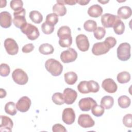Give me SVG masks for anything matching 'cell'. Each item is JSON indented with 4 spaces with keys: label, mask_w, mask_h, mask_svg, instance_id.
I'll return each mask as SVG.
<instances>
[{
    "label": "cell",
    "mask_w": 132,
    "mask_h": 132,
    "mask_svg": "<svg viewBox=\"0 0 132 132\" xmlns=\"http://www.w3.org/2000/svg\"><path fill=\"white\" fill-rule=\"evenodd\" d=\"M94 37L97 40L102 39L105 36L106 30L102 27H98L93 31Z\"/></svg>",
    "instance_id": "37"
},
{
    "label": "cell",
    "mask_w": 132,
    "mask_h": 132,
    "mask_svg": "<svg viewBox=\"0 0 132 132\" xmlns=\"http://www.w3.org/2000/svg\"><path fill=\"white\" fill-rule=\"evenodd\" d=\"M63 96L64 103L68 105H71L76 101L77 97V93L74 90L67 88L64 90Z\"/></svg>",
    "instance_id": "12"
},
{
    "label": "cell",
    "mask_w": 132,
    "mask_h": 132,
    "mask_svg": "<svg viewBox=\"0 0 132 132\" xmlns=\"http://www.w3.org/2000/svg\"><path fill=\"white\" fill-rule=\"evenodd\" d=\"M64 80L67 84L68 85H74L77 80V75L76 73L73 71L68 72L64 75Z\"/></svg>",
    "instance_id": "23"
},
{
    "label": "cell",
    "mask_w": 132,
    "mask_h": 132,
    "mask_svg": "<svg viewBox=\"0 0 132 132\" xmlns=\"http://www.w3.org/2000/svg\"><path fill=\"white\" fill-rule=\"evenodd\" d=\"M16 109L15 104L13 102H8L5 106V111L6 113L11 116H14L16 113Z\"/></svg>",
    "instance_id": "28"
},
{
    "label": "cell",
    "mask_w": 132,
    "mask_h": 132,
    "mask_svg": "<svg viewBox=\"0 0 132 132\" xmlns=\"http://www.w3.org/2000/svg\"><path fill=\"white\" fill-rule=\"evenodd\" d=\"M96 104V102L93 98L88 97L81 98L78 102V106L81 111H88Z\"/></svg>",
    "instance_id": "13"
},
{
    "label": "cell",
    "mask_w": 132,
    "mask_h": 132,
    "mask_svg": "<svg viewBox=\"0 0 132 132\" xmlns=\"http://www.w3.org/2000/svg\"><path fill=\"white\" fill-rule=\"evenodd\" d=\"M130 48V45L127 42L121 43L117 50L118 59L122 61L128 60L131 56Z\"/></svg>",
    "instance_id": "2"
},
{
    "label": "cell",
    "mask_w": 132,
    "mask_h": 132,
    "mask_svg": "<svg viewBox=\"0 0 132 132\" xmlns=\"http://www.w3.org/2000/svg\"><path fill=\"white\" fill-rule=\"evenodd\" d=\"M77 3H78L80 5H87L89 2H90V1H84V0H78V1H77Z\"/></svg>",
    "instance_id": "47"
},
{
    "label": "cell",
    "mask_w": 132,
    "mask_h": 132,
    "mask_svg": "<svg viewBox=\"0 0 132 132\" xmlns=\"http://www.w3.org/2000/svg\"><path fill=\"white\" fill-rule=\"evenodd\" d=\"M77 89L79 92L82 94L89 93V92L87 87V81L84 80L80 81L77 86Z\"/></svg>",
    "instance_id": "41"
},
{
    "label": "cell",
    "mask_w": 132,
    "mask_h": 132,
    "mask_svg": "<svg viewBox=\"0 0 132 132\" xmlns=\"http://www.w3.org/2000/svg\"><path fill=\"white\" fill-rule=\"evenodd\" d=\"M71 35V31L70 28L67 26H62L60 27L57 31V36L59 38Z\"/></svg>",
    "instance_id": "31"
},
{
    "label": "cell",
    "mask_w": 132,
    "mask_h": 132,
    "mask_svg": "<svg viewBox=\"0 0 132 132\" xmlns=\"http://www.w3.org/2000/svg\"><path fill=\"white\" fill-rule=\"evenodd\" d=\"M76 44L77 48L81 52H86L89 48V42L88 37L84 34H80L76 37Z\"/></svg>",
    "instance_id": "10"
},
{
    "label": "cell",
    "mask_w": 132,
    "mask_h": 132,
    "mask_svg": "<svg viewBox=\"0 0 132 132\" xmlns=\"http://www.w3.org/2000/svg\"><path fill=\"white\" fill-rule=\"evenodd\" d=\"M53 11L58 16H62L67 13V9L63 4L57 3L53 6Z\"/></svg>",
    "instance_id": "22"
},
{
    "label": "cell",
    "mask_w": 132,
    "mask_h": 132,
    "mask_svg": "<svg viewBox=\"0 0 132 132\" xmlns=\"http://www.w3.org/2000/svg\"><path fill=\"white\" fill-rule=\"evenodd\" d=\"M31 104L30 99L26 96H24L18 100L15 106L18 111L21 112H25L29 110Z\"/></svg>",
    "instance_id": "11"
},
{
    "label": "cell",
    "mask_w": 132,
    "mask_h": 132,
    "mask_svg": "<svg viewBox=\"0 0 132 132\" xmlns=\"http://www.w3.org/2000/svg\"><path fill=\"white\" fill-rule=\"evenodd\" d=\"M10 72L9 66L6 63H2L0 65V75L3 77L7 76Z\"/></svg>",
    "instance_id": "40"
},
{
    "label": "cell",
    "mask_w": 132,
    "mask_h": 132,
    "mask_svg": "<svg viewBox=\"0 0 132 132\" xmlns=\"http://www.w3.org/2000/svg\"><path fill=\"white\" fill-rule=\"evenodd\" d=\"M1 123L0 125L1 131L11 132L13 127V122L12 120L8 117L1 116Z\"/></svg>",
    "instance_id": "18"
},
{
    "label": "cell",
    "mask_w": 132,
    "mask_h": 132,
    "mask_svg": "<svg viewBox=\"0 0 132 132\" xmlns=\"http://www.w3.org/2000/svg\"><path fill=\"white\" fill-rule=\"evenodd\" d=\"M6 91L3 88L0 89V97L1 98L5 97L6 96Z\"/></svg>",
    "instance_id": "48"
},
{
    "label": "cell",
    "mask_w": 132,
    "mask_h": 132,
    "mask_svg": "<svg viewBox=\"0 0 132 132\" xmlns=\"http://www.w3.org/2000/svg\"><path fill=\"white\" fill-rule=\"evenodd\" d=\"M87 87L89 93H96L100 90V86L98 84L93 80L87 81Z\"/></svg>",
    "instance_id": "32"
},
{
    "label": "cell",
    "mask_w": 132,
    "mask_h": 132,
    "mask_svg": "<svg viewBox=\"0 0 132 132\" xmlns=\"http://www.w3.org/2000/svg\"><path fill=\"white\" fill-rule=\"evenodd\" d=\"M10 6L12 10L16 11L23 8V3L21 0H12L10 3Z\"/></svg>",
    "instance_id": "38"
},
{
    "label": "cell",
    "mask_w": 132,
    "mask_h": 132,
    "mask_svg": "<svg viewBox=\"0 0 132 132\" xmlns=\"http://www.w3.org/2000/svg\"><path fill=\"white\" fill-rule=\"evenodd\" d=\"M123 123L127 127H132V114L130 113L127 114L123 118Z\"/></svg>",
    "instance_id": "42"
},
{
    "label": "cell",
    "mask_w": 132,
    "mask_h": 132,
    "mask_svg": "<svg viewBox=\"0 0 132 132\" xmlns=\"http://www.w3.org/2000/svg\"><path fill=\"white\" fill-rule=\"evenodd\" d=\"M12 78L13 81L20 85H25L28 80V77L26 73L22 69H15L12 73Z\"/></svg>",
    "instance_id": "5"
},
{
    "label": "cell",
    "mask_w": 132,
    "mask_h": 132,
    "mask_svg": "<svg viewBox=\"0 0 132 132\" xmlns=\"http://www.w3.org/2000/svg\"><path fill=\"white\" fill-rule=\"evenodd\" d=\"M20 29L24 34L26 35L27 38L30 40H35L40 36L38 28L30 23H27Z\"/></svg>",
    "instance_id": "3"
},
{
    "label": "cell",
    "mask_w": 132,
    "mask_h": 132,
    "mask_svg": "<svg viewBox=\"0 0 132 132\" xmlns=\"http://www.w3.org/2000/svg\"><path fill=\"white\" fill-rule=\"evenodd\" d=\"M41 29L44 34L46 35H50L54 31V26L47 24L45 22L41 25Z\"/></svg>",
    "instance_id": "39"
},
{
    "label": "cell",
    "mask_w": 132,
    "mask_h": 132,
    "mask_svg": "<svg viewBox=\"0 0 132 132\" xmlns=\"http://www.w3.org/2000/svg\"><path fill=\"white\" fill-rule=\"evenodd\" d=\"M98 2L99 3H101L103 4H106V3H108V2H109L108 1H98Z\"/></svg>",
    "instance_id": "49"
},
{
    "label": "cell",
    "mask_w": 132,
    "mask_h": 132,
    "mask_svg": "<svg viewBox=\"0 0 132 132\" xmlns=\"http://www.w3.org/2000/svg\"><path fill=\"white\" fill-rule=\"evenodd\" d=\"M60 59L63 63H70L74 61L77 58V53L73 48H68L60 54Z\"/></svg>",
    "instance_id": "7"
},
{
    "label": "cell",
    "mask_w": 132,
    "mask_h": 132,
    "mask_svg": "<svg viewBox=\"0 0 132 132\" xmlns=\"http://www.w3.org/2000/svg\"><path fill=\"white\" fill-rule=\"evenodd\" d=\"M12 16L11 14L7 11H2L0 13V25L4 28L11 26L12 24Z\"/></svg>",
    "instance_id": "17"
},
{
    "label": "cell",
    "mask_w": 132,
    "mask_h": 132,
    "mask_svg": "<svg viewBox=\"0 0 132 132\" xmlns=\"http://www.w3.org/2000/svg\"><path fill=\"white\" fill-rule=\"evenodd\" d=\"M52 99L54 103L58 105H61L64 103V100L63 96V94L60 92L55 93L52 97Z\"/></svg>",
    "instance_id": "34"
},
{
    "label": "cell",
    "mask_w": 132,
    "mask_h": 132,
    "mask_svg": "<svg viewBox=\"0 0 132 132\" xmlns=\"http://www.w3.org/2000/svg\"><path fill=\"white\" fill-rule=\"evenodd\" d=\"M62 119L63 122L68 125L73 124L75 119V114L74 110L71 108H65L62 112Z\"/></svg>",
    "instance_id": "15"
},
{
    "label": "cell",
    "mask_w": 132,
    "mask_h": 132,
    "mask_svg": "<svg viewBox=\"0 0 132 132\" xmlns=\"http://www.w3.org/2000/svg\"><path fill=\"white\" fill-rule=\"evenodd\" d=\"M89 16L92 18H98L101 16L103 13V8L97 4L93 5L90 6L87 11Z\"/></svg>",
    "instance_id": "20"
},
{
    "label": "cell",
    "mask_w": 132,
    "mask_h": 132,
    "mask_svg": "<svg viewBox=\"0 0 132 132\" xmlns=\"http://www.w3.org/2000/svg\"><path fill=\"white\" fill-rule=\"evenodd\" d=\"M105 40H106V41L108 42V43L111 46V48L113 47L117 44L116 39L112 37H108L106 38Z\"/></svg>",
    "instance_id": "45"
},
{
    "label": "cell",
    "mask_w": 132,
    "mask_h": 132,
    "mask_svg": "<svg viewBox=\"0 0 132 132\" xmlns=\"http://www.w3.org/2000/svg\"><path fill=\"white\" fill-rule=\"evenodd\" d=\"M104 108L102 105H94L91 108L92 113L95 117H101L104 113Z\"/></svg>",
    "instance_id": "33"
},
{
    "label": "cell",
    "mask_w": 132,
    "mask_h": 132,
    "mask_svg": "<svg viewBox=\"0 0 132 132\" xmlns=\"http://www.w3.org/2000/svg\"><path fill=\"white\" fill-rule=\"evenodd\" d=\"M110 48L111 47L110 44L105 40L104 42H97L94 44L92 48V53L96 56H99L106 54Z\"/></svg>",
    "instance_id": "4"
},
{
    "label": "cell",
    "mask_w": 132,
    "mask_h": 132,
    "mask_svg": "<svg viewBox=\"0 0 132 132\" xmlns=\"http://www.w3.org/2000/svg\"><path fill=\"white\" fill-rule=\"evenodd\" d=\"M35 48L34 45L32 43H28L24 45L22 48V51L24 53H28L32 52Z\"/></svg>",
    "instance_id": "44"
},
{
    "label": "cell",
    "mask_w": 132,
    "mask_h": 132,
    "mask_svg": "<svg viewBox=\"0 0 132 132\" xmlns=\"http://www.w3.org/2000/svg\"><path fill=\"white\" fill-rule=\"evenodd\" d=\"M117 14L120 19H127L131 16L132 10L130 7L128 6H122L118 9Z\"/></svg>",
    "instance_id": "19"
},
{
    "label": "cell",
    "mask_w": 132,
    "mask_h": 132,
    "mask_svg": "<svg viewBox=\"0 0 132 132\" xmlns=\"http://www.w3.org/2000/svg\"><path fill=\"white\" fill-rule=\"evenodd\" d=\"M102 88L109 93H115L118 89V86L115 81L111 78L104 79L102 84Z\"/></svg>",
    "instance_id": "16"
},
{
    "label": "cell",
    "mask_w": 132,
    "mask_h": 132,
    "mask_svg": "<svg viewBox=\"0 0 132 132\" xmlns=\"http://www.w3.org/2000/svg\"><path fill=\"white\" fill-rule=\"evenodd\" d=\"M58 22V16L54 13L47 14L46 16L45 22L51 25L55 26Z\"/></svg>",
    "instance_id": "35"
},
{
    "label": "cell",
    "mask_w": 132,
    "mask_h": 132,
    "mask_svg": "<svg viewBox=\"0 0 132 132\" xmlns=\"http://www.w3.org/2000/svg\"><path fill=\"white\" fill-rule=\"evenodd\" d=\"M59 44L62 47H68L70 46L72 43V36H68L59 39Z\"/></svg>",
    "instance_id": "36"
},
{
    "label": "cell",
    "mask_w": 132,
    "mask_h": 132,
    "mask_svg": "<svg viewBox=\"0 0 132 132\" xmlns=\"http://www.w3.org/2000/svg\"><path fill=\"white\" fill-rule=\"evenodd\" d=\"M117 79L119 83L125 84L130 80V74L127 71H123L118 74Z\"/></svg>",
    "instance_id": "26"
},
{
    "label": "cell",
    "mask_w": 132,
    "mask_h": 132,
    "mask_svg": "<svg viewBox=\"0 0 132 132\" xmlns=\"http://www.w3.org/2000/svg\"><path fill=\"white\" fill-rule=\"evenodd\" d=\"M52 130L54 132H66L67 130L62 125L60 124H56L52 127Z\"/></svg>",
    "instance_id": "43"
},
{
    "label": "cell",
    "mask_w": 132,
    "mask_h": 132,
    "mask_svg": "<svg viewBox=\"0 0 132 132\" xmlns=\"http://www.w3.org/2000/svg\"><path fill=\"white\" fill-rule=\"evenodd\" d=\"M118 105L121 108H128L131 103L130 99L126 95H122L118 98Z\"/></svg>",
    "instance_id": "27"
},
{
    "label": "cell",
    "mask_w": 132,
    "mask_h": 132,
    "mask_svg": "<svg viewBox=\"0 0 132 132\" xmlns=\"http://www.w3.org/2000/svg\"><path fill=\"white\" fill-rule=\"evenodd\" d=\"M7 53L10 55H15L19 52V46L16 41L12 38H7L4 43Z\"/></svg>",
    "instance_id": "9"
},
{
    "label": "cell",
    "mask_w": 132,
    "mask_h": 132,
    "mask_svg": "<svg viewBox=\"0 0 132 132\" xmlns=\"http://www.w3.org/2000/svg\"><path fill=\"white\" fill-rule=\"evenodd\" d=\"M114 104L113 98L109 95H106L102 98L101 101V105H102L104 109H109L111 108Z\"/></svg>",
    "instance_id": "21"
},
{
    "label": "cell",
    "mask_w": 132,
    "mask_h": 132,
    "mask_svg": "<svg viewBox=\"0 0 132 132\" xmlns=\"http://www.w3.org/2000/svg\"><path fill=\"white\" fill-rule=\"evenodd\" d=\"M120 19L117 15L109 13H105L101 16V23L105 28L113 27L116 23Z\"/></svg>",
    "instance_id": "8"
},
{
    "label": "cell",
    "mask_w": 132,
    "mask_h": 132,
    "mask_svg": "<svg viewBox=\"0 0 132 132\" xmlns=\"http://www.w3.org/2000/svg\"><path fill=\"white\" fill-rule=\"evenodd\" d=\"M29 18L30 20L36 24H40L43 20L42 14L37 10H32L29 13Z\"/></svg>",
    "instance_id": "25"
},
{
    "label": "cell",
    "mask_w": 132,
    "mask_h": 132,
    "mask_svg": "<svg viewBox=\"0 0 132 132\" xmlns=\"http://www.w3.org/2000/svg\"><path fill=\"white\" fill-rule=\"evenodd\" d=\"M57 3L68 5H74L77 3L76 0H65V1H57Z\"/></svg>",
    "instance_id": "46"
},
{
    "label": "cell",
    "mask_w": 132,
    "mask_h": 132,
    "mask_svg": "<svg viewBox=\"0 0 132 132\" xmlns=\"http://www.w3.org/2000/svg\"><path fill=\"white\" fill-rule=\"evenodd\" d=\"M39 52L43 55H50L53 53L54 48L53 46L48 43H43L39 47Z\"/></svg>",
    "instance_id": "24"
},
{
    "label": "cell",
    "mask_w": 132,
    "mask_h": 132,
    "mask_svg": "<svg viewBox=\"0 0 132 132\" xmlns=\"http://www.w3.org/2000/svg\"><path fill=\"white\" fill-rule=\"evenodd\" d=\"M25 9L24 8L14 12L12 22L14 26L17 28H21L27 23L25 19Z\"/></svg>",
    "instance_id": "6"
},
{
    "label": "cell",
    "mask_w": 132,
    "mask_h": 132,
    "mask_svg": "<svg viewBox=\"0 0 132 132\" xmlns=\"http://www.w3.org/2000/svg\"><path fill=\"white\" fill-rule=\"evenodd\" d=\"M46 70L54 76L60 75L63 70V66L58 60L51 58L47 59L45 63Z\"/></svg>",
    "instance_id": "1"
},
{
    "label": "cell",
    "mask_w": 132,
    "mask_h": 132,
    "mask_svg": "<svg viewBox=\"0 0 132 132\" xmlns=\"http://www.w3.org/2000/svg\"><path fill=\"white\" fill-rule=\"evenodd\" d=\"M114 32L119 35H122L125 30V25L124 23L121 20H119L113 26Z\"/></svg>",
    "instance_id": "29"
},
{
    "label": "cell",
    "mask_w": 132,
    "mask_h": 132,
    "mask_svg": "<svg viewBox=\"0 0 132 132\" xmlns=\"http://www.w3.org/2000/svg\"><path fill=\"white\" fill-rule=\"evenodd\" d=\"M78 124L83 128H90L94 125L95 122L89 114H81L78 119Z\"/></svg>",
    "instance_id": "14"
},
{
    "label": "cell",
    "mask_w": 132,
    "mask_h": 132,
    "mask_svg": "<svg viewBox=\"0 0 132 132\" xmlns=\"http://www.w3.org/2000/svg\"><path fill=\"white\" fill-rule=\"evenodd\" d=\"M97 27L96 22L93 20H88L84 24V28L85 30L88 32L94 31Z\"/></svg>",
    "instance_id": "30"
}]
</instances>
